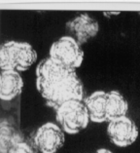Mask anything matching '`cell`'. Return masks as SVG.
Returning a JSON list of instances; mask_svg holds the SVG:
<instances>
[{
    "label": "cell",
    "mask_w": 140,
    "mask_h": 153,
    "mask_svg": "<svg viewBox=\"0 0 140 153\" xmlns=\"http://www.w3.org/2000/svg\"><path fill=\"white\" fill-rule=\"evenodd\" d=\"M106 132L110 141L121 148L132 145L139 136V129L136 123L127 115L109 121Z\"/></svg>",
    "instance_id": "obj_6"
},
{
    "label": "cell",
    "mask_w": 140,
    "mask_h": 153,
    "mask_svg": "<svg viewBox=\"0 0 140 153\" xmlns=\"http://www.w3.org/2000/svg\"><path fill=\"white\" fill-rule=\"evenodd\" d=\"M24 79L17 70H2L0 74V99L10 102L20 96L24 89Z\"/></svg>",
    "instance_id": "obj_8"
},
{
    "label": "cell",
    "mask_w": 140,
    "mask_h": 153,
    "mask_svg": "<svg viewBox=\"0 0 140 153\" xmlns=\"http://www.w3.org/2000/svg\"><path fill=\"white\" fill-rule=\"evenodd\" d=\"M128 111V102L122 93L117 90L107 92V122L126 116Z\"/></svg>",
    "instance_id": "obj_10"
},
{
    "label": "cell",
    "mask_w": 140,
    "mask_h": 153,
    "mask_svg": "<svg viewBox=\"0 0 140 153\" xmlns=\"http://www.w3.org/2000/svg\"><path fill=\"white\" fill-rule=\"evenodd\" d=\"M37 52L24 41H6L0 47V68L2 70L27 71L37 62Z\"/></svg>",
    "instance_id": "obj_2"
},
{
    "label": "cell",
    "mask_w": 140,
    "mask_h": 153,
    "mask_svg": "<svg viewBox=\"0 0 140 153\" xmlns=\"http://www.w3.org/2000/svg\"><path fill=\"white\" fill-rule=\"evenodd\" d=\"M91 122L100 123L107 122V92L98 90L91 93L84 100Z\"/></svg>",
    "instance_id": "obj_9"
},
{
    "label": "cell",
    "mask_w": 140,
    "mask_h": 153,
    "mask_svg": "<svg viewBox=\"0 0 140 153\" xmlns=\"http://www.w3.org/2000/svg\"><path fill=\"white\" fill-rule=\"evenodd\" d=\"M57 124L67 135H77L89 126L91 121L84 100H72L56 109Z\"/></svg>",
    "instance_id": "obj_3"
},
{
    "label": "cell",
    "mask_w": 140,
    "mask_h": 153,
    "mask_svg": "<svg viewBox=\"0 0 140 153\" xmlns=\"http://www.w3.org/2000/svg\"><path fill=\"white\" fill-rule=\"evenodd\" d=\"M32 140L40 153H57L64 145L65 133L60 125L47 122L37 129Z\"/></svg>",
    "instance_id": "obj_5"
},
{
    "label": "cell",
    "mask_w": 140,
    "mask_h": 153,
    "mask_svg": "<svg viewBox=\"0 0 140 153\" xmlns=\"http://www.w3.org/2000/svg\"><path fill=\"white\" fill-rule=\"evenodd\" d=\"M49 58L66 68L77 70L83 63L84 52L72 36L64 35L51 45Z\"/></svg>",
    "instance_id": "obj_4"
},
{
    "label": "cell",
    "mask_w": 140,
    "mask_h": 153,
    "mask_svg": "<svg viewBox=\"0 0 140 153\" xmlns=\"http://www.w3.org/2000/svg\"><path fill=\"white\" fill-rule=\"evenodd\" d=\"M94 153H113V152L111 150H109V149H107V148H99Z\"/></svg>",
    "instance_id": "obj_12"
},
{
    "label": "cell",
    "mask_w": 140,
    "mask_h": 153,
    "mask_svg": "<svg viewBox=\"0 0 140 153\" xmlns=\"http://www.w3.org/2000/svg\"><path fill=\"white\" fill-rule=\"evenodd\" d=\"M34 145L30 144L27 141L19 140L14 143L6 153H36Z\"/></svg>",
    "instance_id": "obj_11"
},
{
    "label": "cell",
    "mask_w": 140,
    "mask_h": 153,
    "mask_svg": "<svg viewBox=\"0 0 140 153\" xmlns=\"http://www.w3.org/2000/svg\"><path fill=\"white\" fill-rule=\"evenodd\" d=\"M66 31L80 45L94 38L99 31L98 22L86 13L80 14L73 20L66 23Z\"/></svg>",
    "instance_id": "obj_7"
},
{
    "label": "cell",
    "mask_w": 140,
    "mask_h": 153,
    "mask_svg": "<svg viewBox=\"0 0 140 153\" xmlns=\"http://www.w3.org/2000/svg\"><path fill=\"white\" fill-rule=\"evenodd\" d=\"M36 89L55 110L68 100H84V85L76 70L60 65L48 57L36 66Z\"/></svg>",
    "instance_id": "obj_1"
}]
</instances>
